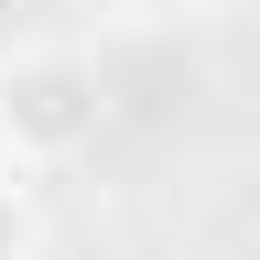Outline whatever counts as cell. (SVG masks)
I'll return each mask as SVG.
<instances>
[{
    "instance_id": "obj_1",
    "label": "cell",
    "mask_w": 260,
    "mask_h": 260,
    "mask_svg": "<svg viewBox=\"0 0 260 260\" xmlns=\"http://www.w3.org/2000/svg\"><path fill=\"white\" fill-rule=\"evenodd\" d=\"M109 130V87L76 44H22L0 65V152L11 162H76Z\"/></svg>"
},
{
    "instance_id": "obj_2",
    "label": "cell",
    "mask_w": 260,
    "mask_h": 260,
    "mask_svg": "<svg viewBox=\"0 0 260 260\" xmlns=\"http://www.w3.org/2000/svg\"><path fill=\"white\" fill-rule=\"evenodd\" d=\"M0 260H44V228H32L22 195H0Z\"/></svg>"
}]
</instances>
